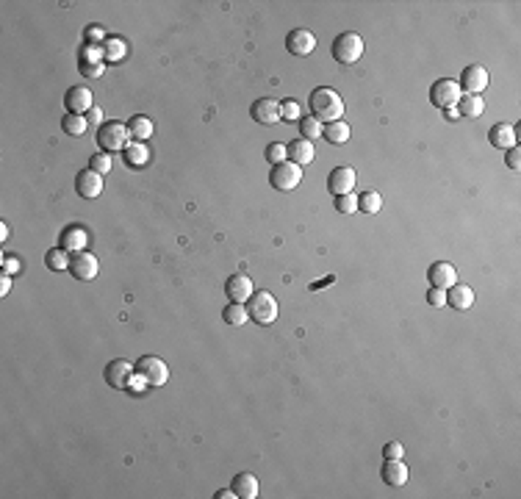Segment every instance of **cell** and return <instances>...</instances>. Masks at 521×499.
Instances as JSON below:
<instances>
[{"label": "cell", "instance_id": "obj_16", "mask_svg": "<svg viewBox=\"0 0 521 499\" xmlns=\"http://www.w3.org/2000/svg\"><path fill=\"white\" fill-rule=\"evenodd\" d=\"M103 378H106V383H108L111 388H128V386H130V378H133V367H130L128 361L117 358V361H111V364L106 367Z\"/></svg>", "mask_w": 521, "mask_h": 499}, {"label": "cell", "instance_id": "obj_36", "mask_svg": "<svg viewBox=\"0 0 521 499\" xmlns=\"http://www.w3.org/2000/svg\"><path fill=\"white\" fill-rule=\"evenodd\" d=\"M89 170H95L97 175H108L111 172V153H97L89 159Z\"/></svg>", "mask_w": 521, "mask_h": 499}, {"label": "cell", "instance_id": "obj_37", "mask_svg": "<svg viewBox=\"0 0 521 499\" xmlns=\"http://www.w3.org/2000/svg\"><path fill=\"white\" fill-rule=\"evenodd\" d=\"M280 119H286V122H300V103H297V100H283V103H280Z\"/></svg>", "mask_w": 521, "mask_h": 499}, {"label": "cell", "instance_id": "obj_20", "mask_svg": "<svg viewBox=\"0 0 521 499\" xmlns=\"http://www.w3.org/2000/svg\"><path fill=\"white\" fill-rule=\"evenodd\" d=\"M286 150H288V161L300 164V167H308V164L316 159L314 141H308V139H297V141H291V145H288Z\"/></svg>", "mask_w": 521, "mask_h": 499}, {"label": "cell", "instance_id": "obj_29", "mask_svg": "<svg viewBox=\"0 0 521 499\" xmlns=\"http://www.w3.org/2000/svg\"><path fill=\"white\" fill-rule=\"evenodd\" d=\"M222 319H225L228 325H233V327H242V325L250 319L247 305H244V303H231L225 311H222Z\"/></svg>", "mask_w": 521, "mask_h": 499}, {"label": "cell", "instance_id": "obj_43", "mask_svg": "<svg viewBox=\"0 0 521 499\" xmlns=\"http://www.w3.org/2000/svg\"><path fill=\"white\" fill-rule=\"evenodd\" d=\"M507 167H510V170H518V167H521V150H518V145H513V148L507 150Z\"/></svg>", "mask_w": 521, "mask_h": 499}, {"label": "cell", "instance_id": "obj_7", "mask_svg": "<svg viewBox=\"0 0 521 499\" xmlns=\"http://www.w3.org/2000/svg\"><path fill=\"white\" fill-rule=\"evenodd\" d=\"M136 372L147 380V386H153V388H159L170 380V367L161 358H156V355H144V358L136 364Z\"/></svg>", "mask_w": 521, "mask_h": 499}, {"label": "cell", "instance_id": "obj_46", "mask_svg": "<svg viewBox=\"0 0 521 499\" xmlns=\"http://www.w3.org/2000/svg\"><path fill=\"white\" fill-rule=\"evenodd\" d=\"M89 119H92V122H100V125H103V111H100V108H92V111H89Z\"/></svg>", "mask_w": 521, "mask_h": 499}, {"label": "cell", "instance_id": "obj_1", "mask_svg": "<svg viewBox=\"0 0 521 499\" xmlns=\"http://www.w3.org/2000/svg\"><path fill=\"white\" fill-rule=\"evenodd\" d=\"M308 108H311V117L316 122H336L344 117V100L336 89L330 86H319L311 92L308 97Z\"/></svg>", "mask_w": 521, "mask_h": 499}, {"label": "cell", "instance_id": "obj_32", "mask_svg": "<svg viewBox=\"0 0 521 499\" xmlns=\"http://www.w3.org/2000/svg\"><path fill=\"white\" fill-rule=\"evenodd\" d=\"M125 42L119 39V36H108L106 42H103V53H106V61H122L125 58Z\"/></svg>", "mask_w": 521, "mask_h": 499}, {"label": "cell", "instance_id": "obj_24", "mask_svg": "<svg viewBox=\"0 0 521 499\" xmlns=\"http://www.w3.org/2000/svg\"><path fill=\"white\" fill-rule=\"evenodd\" d=\"M233 491H236V496H242V499H255L258 491H261V483H258V477H255L253 472H239V474L233 477Z\"/></svg>", "mask_w": 521, "mask_h": 499}, {"label": "cell", "instance_id": "obj_31", "mask_svg": "<svg viewBox=\"0 0 521 499\" xmlns=\"http://www.w3.org/2000/svg\"><path fill=\"white\" fill-rule=\"evenodd\" d=\"M61 128H64L67 136H84L86 133V119L78 117V114H67V117H61Z\"/></svg>", "mask_w": 521, "mask_h": 499}, {"label": "cell", "instance_id": "obj_49", "mask_svg": "<svg viewBox=\"0 0 521 499\" xmlns=\"http://www.w3.org/2000/svg\"><path fill=\"white\" fill-rule=\"evenodd\" d=\"M6 239H9V225L0 222V242H6Z\"/></svg>", "mask_w": 521, "mask_h": 499}, {"label": "cell", "instance_id": "obj_27", "mask_svg": "<svg viewBox=\"0 0 521 499\" xmlns=\"http://www.w3.org/2000/svg\"><path fill=\"white\" fill-rule=\"evenodd\" d=\"M128 133H130V139H136V141L150 139V136H153V119L144 117V114L130 117V119H128Z\"/></svg>", "mask_w": 521, "mask_h": 499}, {"label": "cell", "instance_id": "obj_13", "mask_svg": "<svg viewBox=\"0 0 521 499\" xmlns=\"http://www.w3.org/2000/svg\"><path fill=\"white\" fill-rule=\"evenodd\" d=\"M253 292H255L253 289V280L247 275H242V272L231 275L228 283H225V294H228L231 303H247L253 297Z\"/></svg>", "mask_w": 521, "mask_h": 499}, {"label": "cell", "instance_id": "obj_11", "mask_svg": "<svg viewBox=\"0 0 521 499\" xmlns=\"http://www.w3.org/2000/svg\"><path fill=\"white\" fill-rule=\"evenodd\" d=\"M488 86V69L483 64H469L461 76V89H466L469 95H480Z\"/></svg>", "mask_w": 521, "mask_h": 499}, {"label": "cell", "instance_id": "obj_23", "mask_svg": "<svg viewBox=\"0 0 521 499\" xmlns=\"http://www.w3.org/2000/svg\"><path fill=\"white\" fill-rule=\"evenodd\" d=\"M383 483L391 485V488H402L408 483V466L402 463V458L386 461V466H383Z\"/></svg>", "mask_w": 521, "mask_h": 499}, {"label": "cell", "instance_id": "obj_41", "mask_svg": "<svg viewBox=\"0 0 521 499\" xmlns=\"http://www.w3.org/2000/svg\"><path fill=\"white\" fill-rule=\"evenodd\" d=\"M427 303H430V305H435V308L446 305V292H443V289H430V294H427Z\"/></svg>", "mask_w": 521, "mask_h": 499}, {"label": "cell", "instance_id": "obj_33", "mask_svg": "<svg viewBox=\"0 0 521 499\" xmlns=\"http://www.w3.org/2000/svg\"><path fill=\"white\" fill-rule=\"evenodd\" d=\"M358 208L366 211V213H378L383 208V197L378 192H366L363 197H358Z\"/></svg>", "mask_w": 521, "mask_h": 499}, {"label": "cell", "instance_id": "obj_30", "mask_svg": "<svg viewBox=\"0 0 521 499\" xmlns=\"http://www.w3.org/2000/svg\"><path fill=\"white\" fill-rule=\"evenodd\" d=\"M69 253L67 250H61V247H56V250H47V255H45V264H47V269L50 272H64V269H69Z\"/></svg>", "mask_w": 521, "mask_h": 499}, {"label": "cell", "instance_id": "obj_14", "mask_svg": "<svg viewBox=\"0 0 521 499\" xmlns=\"http://www.w3.org/2000/svg\"><path fill=\"white\" fill-rule=\"evenodd\" d=\"M427 277H430V283H432V289H452L455 283H458V272H455V266L452 264H446V261H438V264H432L430 266V272H427Z\"/></svg>", "mask_w": 521, "mask_h": 499}, {"label": "cell", "instance_id": "obj_17", "mask_svg": "<svg viewBox=\"0 0 521 499\" xmlns=\"http://www.w3.org/2000/svg\"><path fill=\"white\" fill-rule=\"evenodd\" d=\"M327 189L338 197V194H352L355 189V170L352 167H336L327 175Z\"/></svg>", "mask_w": 521, "mask_h": 499}, {"label": "cell", "instance_id": "obj_35", "mask_svg": "<svg viewBox=\"0 0 521 499\" xmlns=\"http://www.w3.org/2000/svg\"><path fill=\"white\" fill-rule=\"evenodd\" d=\"M286 159H288V150H286L283 141H272V145H266V161H272V167L286 161Z\"/></svg>", "mask_w": 521, "mask_h": 499}, {"label": "cell", "instance_id": "obj_22", "mask_svg": "<svg viewBox=\"0 0 521 499\" xmlns=\"http://www.w3.org/2000/svg\"><path fill=\"white\" fill-rule=\"evenodd\" d=\"M446 303H450L455 311H469L474 305V292L466 286V283H455V286L446 292Z\"/></svg>", "mask_w": 521, "mask_h": 499}, {"label": "cell", "instance_id": "obj_5", "mask_svg": "<svg viewBox=\"0 0 521 499\" xmlns=\"http://www.w3.org/2000/svg\"><path fill=\"white\" fill-rule=\"evenodd\" d=\"M269 183L277 189V192H291L303 183V167L294 164V161H280L272 167L269 172Z\"/></svg>", "mask_w": 521, "mask_h": 499}, {"label": "cell", "instance_id": "obj_4", "mask_svg": "<svg viewBox=\"0 0 521 499\" xmlns=\"http://www.w3.org/2000/svg\"><path fill=\"white\" fill-rule=\"evenodd\" d=\"M247 314L258 325H272L277 319V300L269 292H253V297L247 300Z\"/></svg>", "mask_w": 521, "mask_h": 499}, {"label": "cell", "instance_id": "obj_47", "mask_svg": "<svg viewBox=\"0 0 521 499\" xmlns=\"http://www.w3.org/2000/svg\"><path fill=\"white\" fill-rule=\"evenodd\" d=\"M216 496H219V499H236V491H233V488H225V491H219Z\"/></svg>", "mask_w": 521, "mask_h": 499}, {"label": "cell", "instance_id": "obj_8", "mask_svg": "<svg viewBox=\"0 0 521 499\" xmlns=\"http://www.w3.org/2000/svg\"><path fill=\"white\" fill-rule=\"evenodd\" d=\"M86 244H89V233H86V228H81V225H67V228L61 231V236H58V247L67 250L69 255L84 253Z\"/></svg>", "mask_w": 521, "mask_h": 499}, {"label": "cell", "instance_id": "obj_40", "mask_svg": "<svg viewBox=\"0 0 521 499\" xmlns=\"http://www.w3.org/2000/svg\"><path fill=\"white\" fill-rule=\"evenodd\" d=\"M106 39H108V36H106V31H103L100 25H89V28H86V42H89V45H97V42H106Z\"/></svg>", "mask_w": 521, "mask_h": 499}, {"label": "cell", "instance_id": "obj_9", "mask_svg": "<svg viewBox=\"0 0 521 499\" xmlns=\"http://www.w3.org/2000/svg\"><path fill=\"white\" fill-rule=\"evenodd\" d=\"M286 47H288L291 56H308V53L316 50V36L308 28H294L286 36Z\"/></svg>", "mask_w": 521, "mask_h": 499}, {"label": "cell", "instance_id": "obj_44", "mask_svg": "<svg viewBox=\"0 0 521 499\" xmlns=\"http://www.w3.org/2000/svg\"><path fill=\"white\" fill-rule=\"evenodd\" d=\"M144 386H147V380H144V378L136 372V375L130 378V386H128V391H133V394H141V391H144Z\"/></svg>", "mask_w": 521, "mask_h": 499}, {"label": "cell", "instance_id": "obj_21", "mask_svg": "<svg viewBox=\"0 0 521 499\" xmlns=\"http://www.w3.org/2000/svg\"><path fill=\"white\" fill-rule=\"evenodd\" d=\"M488 141L499 150H510L516 145V128L507 125V122H496L491 130H488Z\"/></svg>", "mask_w": 521, "mask_h": 499}, {"label": "cell", "instance_id": "obj_42", "mask_svg": "<svg viewBox=\"0 0 521 499\" xmlns=\"http://www.w3.org/2000/svg\"><path fill=\"white\" fill-rule=\"evenodd\" d=\"M402 444H397V441H391V444H386L383 447V455H386V461H394V458H402Z\"/></svg>", "mask_w": 521, "mask_h": 499}, {"label": "cell", "instance_id": "obj_12", "mask_svg": "<svg viewBox=\"0 0 521 499\" xmlns=\"http://www.w3.org/2000/svg\"><path fill=\"white\" fill-rule=\"evenodd\" d=\"M69 272H72V277H76V280H95L97 277V258L89 250L76 253V255H72V261H69Z\"/></svg>", "mask_w": 521, "mask_h": 499}, {"label": "cell", "instance_id": "obj_34", "mask_svg": "<svg viewBox=\"0 0 521 499\" xmlns=\"http://www.w3.org/2000/svg\"><path fill=\"white\" fill-rule=\"evenodd\" d=\"M322 130H325L322 122H316L314 117H303V119H300V133H303V139H308V141H311V139H319Z\"/></svg>", "mask_w": 521, "mask_h": 499}, {"label": "cell", "instance_id": "obj_39", "mask_svg": "<svg viewBox=\"0 0 521 499\" xmlns=\"http://www.w3.org/2000/svg\"><path fill=\"white\" fill-rule=\"evenodd\" d=\"M20 269H23L20 258H12V255H6L3 261H0V272H6V275H17Z\"/></svg>", "mask_w": 521, "mask_h": 499}, {"label": "cell", "instance_id": "obj_28", "mask_svg": "<svg viewBox=\"0 0 521 499\" xmlns=\"http://www.w3.org/2000/svg\"><path fill=\"white\" fill-rule=\"evenodd\" d=\"M322 136L330 141V145H344V141H349V125L344 119L327 122V128L322 130Z\"/></svg>", "mask_w": 521, "mask_h": 499}, {"label": "cell", "instance_id": "obj_3", "mask_svg": "<svg viewBox=\"0 0 521 499\" xmlns=\"http://www.w3.org/2000/svg\"><path fill=\"white\" fill-rule=\"evenodd\" d=\"M128 125L122 122H103L100 130H97V145L103 148V153H117V150H125L130 141H128Z\"/></svg>", "mask_w": 521, "mask_h": 499}, {"label": "cell", "instance_id": "obj_45", "mask_svg": "<svg viewBox=\"0 0 521 499\" xmlns=\"http://www.w3.org/2000/svg\"><path fill=\"white\" fill-rule=\"evenodd\" d=\"M12 292V275H6V272H0V294H9Z\"/></svg>", "mask_w": 521, "mask_h": 499}, {"label": "cell", "instance_id": "obj_19", "mask_svg": "<svg viewBox=\"0 0 521 499\" xmlns=\"http://www.w3.org/2000/svg\"><path fill=\"white\" fill-rule=\"evenodd\" d=\"M103 64H106V53L100 45H86V50L81 53V69L89 78H97L103 73Z\"/></svg>", "mask_w": 521, "mask_h": 499}, {"label": "cell", "instance_id": "obj_48", "mask_svg": "<svg viewBox=\"0 0 521 499\" xmlns=\"http://www.w3.org/2000/svg\"><path fill=\"white\" fill-rule=\"evenodd\" d=\"M443 114H446V119H452V122L461 117V114H458V108H443Z\"/></svg>", "mask_w": 521, "mask_h": 499}, {"label": "cell", "instance_id": "obj_6", "mask_svg": "<svg viewBox=\"0 0 521 499\" xmlns=\"http://www.w3.org/2000/svg\"><path fill=\"white\" fill-rule=\"evenodd\" d=\"M461 100V84L452 81V78H441L432 84L430 89V103L435 108H455Z\"/></svg>", "mask_w": 521, "mask_h": 499}, {"label": "cell", "instance_id": "obj_15", "mask_svg": "<svg viewBox=\"0 0 521 499\" xmlns=\"http://www.w3.org/2000/svg\"><path fill=\"white\" fill-rule=\"evenodd\" d=\"M76 192H78L84 200L100 197V194H103V175H97L95 170L78 172V178H76Z\"/></svg>", "mask_w": 521, "mask_h": 499}, {"label": "cell", "instance_id": "obj_2", "mask_svg": "<svg viewBox=\"0 0 521 499\" xmlns=\"http://www.w3.org/2000/svg\"><path fill=\"white\" fill-rule=\"evenodd\" d=\"M330 53H333V58H336L338 64H344V67L355 64V61L363 56V39H360V34H355V31L338 34V36L333 39V45H330Z\"/></svg>", "mask_w": 521, "mask_h": 499}, {"label": "cell", "instance_id": "obj_26", "mask_svg": "<svg viewBox=\"0 0 521 499\" xmlns=\"http://www.w3.org/2000/svg\"><path fill=\"white\" fill-rule=\"evenodd\" d=\"M455 108H458V114H463L469 119H477L485 111V100H483V95H461Z\"/></svg>", "mask_w": 521, "mask_h": 499}, {"label": "cell", "instance_id": "obj_10", "mask_svg": "<svg viewBox=\"0 0 521 499\" xmlns=\"http://www.w3.org/2000/svg\"><path fill=\"white\" fill-rule=\"evenodd\" d=\"M64 106H67V114L84 117L86 111L95 108V106H92V92H89L86 86H72V89H67V95H64Z\"/></svg>", "mask_w": 521, "mask_h": 499}, {"label": "cell", "instance_id": "obj_38", "mask_svg": "<svg viewBox=\"0 0 521 499\" xmlns=\"http://www.w3.org/2000/svg\"><path fill=\"white\" fill-rule=\"evenodd\" d=\"M336 208L341 213H352V211H358V197L355 194H338L336 197Z\"/></svg>", "mask_w": 521, "mask_h": 499}, {"label": "cell", "instance_id": "obj_25", "mask_svg": "<svg viewBox=\"0 0 521 499\" xmlns=\"http://www.w3.org/2000/svg\"><path fill=\"white\" fill-rule=\"evenodd\" d=\"M122 156H125L128 167L141 170V167H147V161H150V148H147L144 141H130V145L122 150Z\"/></svg>", "mask_w": 521, "mask_h": 499}, {"label": "cell", "instance_id": "obj_18", "mask_svg": "<svg viewBox=\"0 0 521 499\" xmlns=\"http://www.w3.org/2000/svg\"><path fill=\"white\" fill-rule=\"evenodd\" d=\"M253 119L261 122V125H277L280 122V103L272 100V97H261L253 103Z\"/></svg>", "mask_w": 521, "mask_h": 499}]
</instances>
